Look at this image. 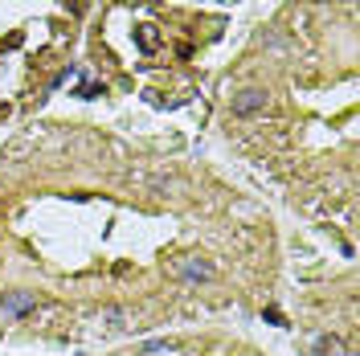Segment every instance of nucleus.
Listing matches in <instances>:
<instances>
[{
	"label": "nucleus",
	"mask_w": 360,
	"mask_h": 356,
	"mask_svg": "<svg viewBox=\"0 0 360 356\" xmlns=\"http://www.w3.org/2000/svg\"><path fill=\"white\" fill-rule=\"evenodd\" d=\"M33 307H37V295H33V291H4V299H0L4 319H21V315H29Z\"/></svg>",
	"instance_id": "obj_1"
},
{
	"label": "nucleus",
	"mask_w": 360,
	"mask_h": 356,
	"mask_svg": "<svg viewBox=\"0 0 360 356\" xmlns=\"http://www.w3.org/2000/svg\"><path fill=\"white\" fill-rule=\"evenodd\" d=\"M266 90L262 87H246V90H238V94H233V103H229V107H233V115H254V111H262V107H266Z\"/></svg>",
	"instance_id": "obj_2"
},
{
	"label": "nucleus",
	"mask_w": 360,
	"mask_h": 356,
	"mask_svg": "<svg viewBox=\"0 0 360 356\" xmlns=\"http://www.w3.org/2000/svg\"><path fill=\"white\" fill-rule=\"evenodd\" d=\"M180 279H188V283H201V279H213V262H205V258H188V262L180 267Z\"/></svg>",
	"instance_id": "obj_3"
},
{
	"label": "nucleus",
	"mask_w": 360,
	"mask_h": 356,
	"mask_svg": "<svg viewBox=\"0 0 360 356\" xmlns=\"http://www.w3.org/2000/svg\"><path fill=\"white\" fill-rule=\"evenodd\" d=\"M315 356H344V344L336 336H315Z\"/></svg>",
	"instance_id": "obj_4"
},
{
	"label": "nucleus",
	"mask_w": 360,
	"mask_h": 356,
	"mask_svg": "<svg viewBox=\"0 0 360 356\" xmlns=\"http://www.w3.org/2000/svg\"><path fill=\"white\" fill-rule=\"evenodd\" d=\"M139 49H156V33H152V25H139Z\"/></svg>",
	"instance_id": "obj_5"
},
{
	"label": "nucleus",
	"mask_w": 360,
	"mask_h": 356,
	"mask_svg": "<svg viewBox=\"0 0 360 356\" xmlns=\"http://www.w3.org/2000/svg\"><path fill=\"white\" fill-rule=\"evenodd\" d=\"M160 352H172V344H168V340H156V344L143 348V356H160Z\"/></svg>",
	"instance_id": "obj_6"
},
{
	"label": "nucleus",
	"mask_w": 360,
	"mask_h": 356,
	"mask_svg": "<svg viewBox=\"0 0 360 356\" xmlns=\"http://www.w3.org/2000/svg\"><path fill=\"white\" fill-rule=\"evenodd\" d=\"M98 94H103L98 87H82V90H78V98H98Z\"/></svg>",
	"instance_id": "obj_7"
}]
</instances>
